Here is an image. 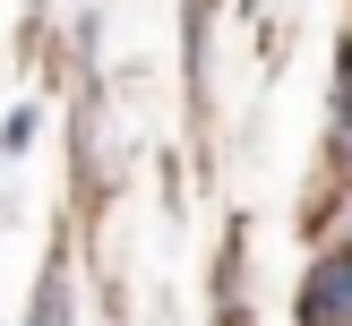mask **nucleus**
Returning a JSON list of instances; mask_svg holds the SVG:
<instances>
[{"instance_id":"nucleus-2","label":"nucleus","mask_w":352,"mask_h":326,"mask_svg":"<svg viewBox=\"0 0 352 326\" xmlns=\"http://www.w3.org/2000/svg\"><path fill=\"white\" fill-rule=\"evenodd\" d=\"M26 326H69V275L43 266V283H34V318Z\"/></svg>"},{"instance_id":"nucleus-1","label":"nucleus","mask_w":352,"mask_h":326,"mask_svg":"<svg viewBox=\"0 0 352 326\" xmlns=\"http://www.w3.org/2000/svg\"><path fill=\"white\" fill-rule=\"evenodd\" d=\"M301 326H352V240L336 257H318L301 283Z\"/></svg>"}]
</instances>
